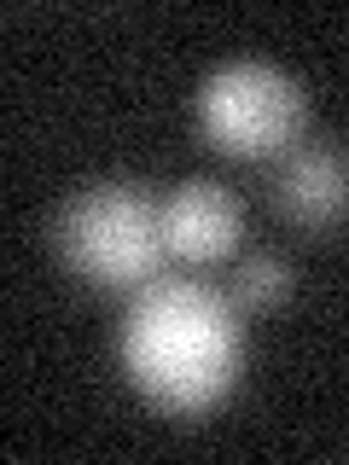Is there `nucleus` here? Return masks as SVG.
<instances>
[{"label":"nucleus","instance_id":"nucleus-6","mask_svg":"<svg viewBox=\"0 0 349 465\" xmlns=\"http://www.w3.org/2000/svg\"><path fill=\"white\" fill-rule=\"evenodd\" d=\"M291 297V262L274 256V251H256L251 262L239 268V285H233V302L239 309H280V302Z\"/></svg>","mask_w":349,"mask_h":465},{"label":"nucleus","instance_id":"nucleus-1","mask_svg":"<svg viewBox=\"0 0 349 465\" xmlns=\"http://www.w3.org/2000/svg\"><path fill=\"white\" fill-rule=\"evenodd\" d=\"M116 361L157 413H215L244 372L239 302L204 280L140 285L123 314V331H116Z\"/></svg>","mask_w":349,"mask_h":465},{"label":"nucleus","instance_id":"nucleus-5","mask_svg":"<svg viewBox=\"0 0 349 465\" xmlns=\"http://www.w3.org/2000/svg\"><path fill=\"white\" fill-rule=\"evenodd\" d=\"M239 232H244V210L215 181H181L164 198V251L174 262H193V268L222 262V256H233Z\"/></svg>","mask_w":349,"mask_h":465},{"label":"nucleus","instance_id":"nucleus-4","mask_svg":"<svg viewBox=\"0 0 349 465\" xmlns=\"http://www.w3.org/2000/svg\"><path fill=\"white\" fill-rule=\"evenodd\" d=\"M274 203L291 227L332 232L349 222V152L338 145H291L274 174Z\"/></svg>","mask_w":349,"mask_h":465},{"label":"nucleus","instance_id":"nucleus-2","mask_svg":"<svg viewBox=\"0 0 349 465\" xmlns=\"http://www.w3.org/2000/svg\"><path fill=\"white\" fill-rule=\"evenodd\" d=\"M53 244L99 291H140L164 268V203L140 181H94L58 210Z\"/></svg>","mask_w":349,"mask_h":465},{"label":"nucleus","instance_id":"nucleus-3","mask_svg":"<svg viewBox=\"0 0 349 465\" xmlns=\"http://www.w3.org/2000/svg\"><path fill=\"white\" fill-rule=\"evenodd\" d=\"M309 123V94L285 70L262 58H233L210 70L198 87V134L222 157L256 163V157H285Z\"/></svg>","mask_w":349,"mask_h":465}]
</instances>
